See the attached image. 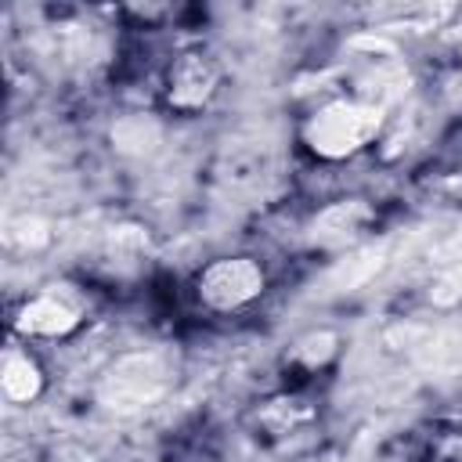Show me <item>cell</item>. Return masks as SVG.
<instances>
[{"label":"cell","mask_w":462,"mask_h":462,"mask_svg":"<svg viewBox=\"0 0 462 462\" xmlns=\"http://www.w3.org/2000/svg\"><path fill=\"white\" fill-rule=\"evenodd\" d=\"M263 289V271L253 260H217L213 267H206V274L199 278V296L209 307L231 310L245 300H253Z\"/></svg>","instance_id":"3957f363"},{"label":"cell","mask_w":462,"mask_h":462,"mask_svg":"<svg viewBox=\"0 0 462 462\" xmlns=\"http://www.w3.org/2000/svg\"><path fill=\"white\" fill-rule=\"evenodd\" d=\"M386 260H390V245H386V242H379V245H365V249H357L354 256H346V260L332 271V282H336L339 289H354V285L368 282Z\"/></svg>","instance_id":"ba28073f"},{"label":"cell","mask_w":462,"mask_h":462,"mask_svg":"<svg viewBox=\"0 0 462 462\" xmlns=\"http://www.w3.org/2000/svg\"><path fill=\"white\" fill-rule=\"evenodd\" d=\"M40 390V372L29 357H7L4 365V393L11 401H29Z\"/></svg>","instance_id":"9c48e42d"},{"label":"cell","mask_w":462,"mask_h":462,"mask_svg":"<svg viewBox=\"0 0 462 462\" xmlns=\"http://www.w3.org/2000/svg\"><path fill=\"white\" fill-rule=\"evenodd\" d=\"M170 386V365L162 354H126L101 383V401L112 411H137L159 401Z\"/></svg>","instance_id":"7a4b0ae2"},{"label":"cell","mask_w":462,"mask_h":462,"mask_svg":"<svg viewBox=\"0 0 462 462\" xmlns=\"http://www.w3.org/2000/svg\"><path fill=\"white\" fill-rule=\"evenodd\" d=\"M7 238L14 245H22V249H36L40 242H47V224L36 220V217H22V220H14L7 227Z\"/></svg>","instance_id":"30bf717a"},{"label":"cell","mask_w":462,"mask_h":462,"mask_svg":"<svg viewBox=\"0 0 462 462\" xmlns=\"http://www.w3.org/2000/svg\"><path fill=\"white\" fill-rule=\"evenodd\" d=\"M220 173L235 191H253V188H263V180L274 173V159L260 141H249V148H227L224 152Z\"/></svg>","instance_id":"8992f818"},{"label":"cell","mask_w":462,"mask_h":462,"mask_svg":"<svg viewBox=\"0 0 462 462\" xmlns=\"http://www.w3.org/2000/svg\"><path fill=\"white\" fill-rule=\"evenodd\" d=\"M368 220H372V209H368L365 202H357V199L336 202V206H328V209L314 220L310 238H314L318 245H346V242H354V238L365 231Z\"/></svg>","instance_id":"277c9868"},{"label":"cell","mask_w":462,"mask_h":462,"mask_svg":"<svg viewBox=\"0 0 462 462\" xmlns=\"http://www.w3.org/2000/svg\"><path fill=\"white\" fill-rule=\"evenodd\" d=\"M213 83H217V69L209 58L202 54H184L173 72H170V101L173 105H202L209 94H213Z\"/></svg>","instance_id":"5b68a950"},{"label":"cell","mask_w":462,"mask_h":462,"mask_svg":"<svg viewBox=\"0 0 462 462\" xmlns=\"http://www.w3.org/2000/svg\"><path fill=\"white\" fill-rule=\"evenodd\" d=\"M76 325V310L54 296H40L29 307H22L18 314V328L32 332V336H61Z\"/></svg>","instance_id":"52a82bcc"},{"label":"cell","mask_w":462,"mask_h":462,"mask_svg":"<svg viewBox=\"0 0 462 462\" xmlns=\"http://www.w3.org/2000/svg\"><path fill=\"white\" fill-rule=\"evenodd\" d=\"M379 123H383V108H375L372 101H336V105H325L307 123V144L318 155L343 159L361 144H368Z\"/></svg>","instance_id":"6da1fadb"}]
</instances>
